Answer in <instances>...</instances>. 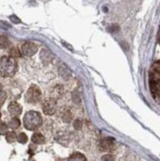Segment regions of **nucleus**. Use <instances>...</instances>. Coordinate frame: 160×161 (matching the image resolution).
<instances>
[{"instance_id": "22", "label": "nucleus", "mask_w": 160, "mask_h": 161, "mask_svg": "<svg viewBox=\"0 0 160 161\" xmlns=\"http://www.w3.org/2000/svg\"><path fill=\"white\" fill-rule=\"evenodd\" d=\"M118 30H119V26H118V25H112L109 28L110 32H115V31H118Z\"/></svg>"}, {"instance_id": "4", "label": "nucleus", "mask_w": 160, "mask_h": 161, "mask_svg": "<svg viewBox=\"0 0 160 161\" xmlns=\"http://www.w3.org/2000/svg\"><path fill=\"white\" fill-rule=\"evenodd\" d=\"M41 98V89L37 85L33 84L26 93V96H25L26 102L30 103V104H36V103L40 102Z\"/></svg>"}, {"instance_id": "1", "label": "nucleus", "mask_w": 160, "mask_h": 161, "mask_svg": "<svg viewBox=\"0 0 160 161\" xmlns=\"http://www.w3.org/2000/svg\"><path fill=\"white\" fill-rule=\"evenodd\" d=\"M160 61H156L149 72V88L154 99L159 101L160 95Z\"/></svg>"}, {"instance_id": "23", "label": "nucleus", "mask_w": 160, "mask_h": 161, "mask_svg": "<svg viewBox=\"0 0 160 161\" xmlns=\"http://www.w3.org/2000/svg\"><path fill=\"white\" fill-rule=\"evenodd\" d=\"M10 19L13 21L14 23H20V20H19L16 16H11V17H10Z\"/></svg>"}, {"instance_id": "24", "label": "nucleus", "mask_w": 160, "mask_h": 161, "mask_svg": "<svg viewBox=\"0 0 160 161\" xmlns=\"http://www.w3.org/2000/svg\"><path fill=\"white\" fill-rule=\"evenodd\" d=\"M0 118H1V113H0Z\"/></svg>"}, {"instance_id": "7", "label": "nucleus", "mask_w": 160, "mask_h": 161, "mask_svg": "<svg viewBox=\"0 0 160 161\" xmlns=\"http://www.w3.org/2000/svg\"><path fill=\"white\" fill-rule=\"evenodd\" d=\"M101 148L102 150H105V151H109V150H112L115 148V141L114 138L112 137H107V138H103L101 142Z\"/></svg>"}, {"instance_id": "8", "label": "nucleus", "mask_w": 160, "mask_h": 161, "mask_svg": "<svg viewBox=\"0 0 160 161\" xmlns=\"http://www.w3.org/2000/svg\"><path fill=\"white\" fill-rule=\"evenodd\" d=\"M8 111L11 116L13 117H18L22 113V106L17 102H11L8 106Z\"/></svg>"}, {"instance_id": "18", "label": "nucleus", "mask_w": 160, "mask_h": 161, "mask_svg": "<svg viewBox=\"0 0 160 161\" xmlns=\"http://www.w3.org/2000/svg\"><path fill=\"white\" fill-rule=\"evenodd\" d=\"M6 100V93L5 91L2 89V87L0 86V106H2L3 103L5 102Z\"/></svg>"}, {"instance_id": "13", "label": "nucleus", "mask_w": 160, "mask_h": 161, "mask_svg": "<svg viewBox=\"0 0 160 161\" xmlns=\"http://www.w3.org/2000/svg\"><path fill=\"white\" fill-rule=\"evenodd\" d=\"M10 45V41L6 36H0V48H7Z\"/></svg>"}, {"instance_id": "17", "label": "nucleus", "mask_w": 160, "mask_h": 161, "mask_svg": "<svg viewBox=\"0 0 160 161\" xmlns=\"http://www.w3.org/2000/svg\"><path fill=\"white\" fill-rule=\"evenodd\" d=\"M8 131V125L5 123H0V135H6Z\"/></svg>"}, {"instance_id": "6", "label": "nucleus", "mask_w": 160, "mask_h": 161, "mask_svg": "<svg viewBox=\"0 0 160 161\" xmlns=\"http://www.w3.org/2000/svg\"><path fill=\"white\" fill-rule=\"evenodd\" d=\"M43 111L47 116H52L57 111V103L52 99H47L43 103Z\"/></svg>"}, {"instance_id": "10", "label": "nucleus", "mask_w": 160, "mask_h": 161, "mask_svg": "<svg viewBox=\"0 0 160 161\" xmlns=\"http://www.w3.org/2000/svg\"><path fill=\"white\" fill-rule=\"evenodd\" d=\"M32 142L36 144H43L46 142V138L43 135L40 134V132H35L32 136Z\"/></svg>"}, {"instance_id": "21", "label": "nucleus", "mask_w": 160, "mask_h": 161, "mask_svg": "<svg viewBox=\"0 0 160 161\" xmlns=\"http://www.w3.org/2000/svg\"><path fill=\"white\" fill-rule=\"evenodd\" d=\"M101 161H115V158L112 154H106L102 156Z\"/></svg>"}, {"instance_id": "19", "label": "nucleus", "mask_w": 160, "mask_h": 161, "mask_svg": "<svg viewBox=\"0 0 160 161\" xmlns=\"http://www.w3.org/2000/svg\"><path fill=\"white\" fill-rule=\"evenodd\" d=\"M82 125H83V122L80 120V119H76V120L74 121L73 127H74V129H75V130H81Z\"/></svg>"}, {"instance_id": "5", "label": "nucleus", "mask_w": 160, "mask_h": 161, "mask_svg": "<svg viewBox=\"0 0 160 161\" xmlns=\"http://www.w3.org/2000/svg\"><path fill=\"white\" fill-rule=\"evenodd\" d=\"M37 52H38V46L34 43H31V42L24 43L22 47H21V51H20V53L23 55H25V57H32Z\"/></svg>"}, {"instance_id": "14", "label": "nucleus", "mask_w": 160, "mask_h": 161, "mask_svg": "<svg viewBox=\"0 0 160 161\" xmlns=\"http://www.w3.org/2000/svg\"><path fill=\"white\" fill-rule=\"evenodd\" d=\"M17 139V136L16 134L14 131H7V134H6V141L7 142H9V143H12L14 142Z\"/></svg>"}, {"instance_id": "2", "label": "nucleus", "mask_w": 160, "mask_h": 161, "mask_svg": "<svg viewBox=\"0 0 160 161\" xmlns=\"http://www.w3.org/2000/svg\"><path fill=\"white\" fill-rule=\"evenodd\" d=\"M18 69L17 61L11 57L0 58V76L1 77H10L16 73Z\"/></svg>"}, {"instance_id": "11", "label": "nucleus", "mask_w": 160, "mask_h": 161, "mask_svg": "<svg viewBox=\"0 0 160 161\" xmlns=\"http://www.w3.org/2000/svg\"><path fill=\"white\" fill-rule=\"evenodd\" d=\"M68 161H87L86 157L81 154L79 152L73 153L72 155H70V157L68 158Z\"/></svg>"}, {"instance_id": "9", "label": "nucleus", "mask_w": 160, "mask_h": 161, "mask_svg": "<svg viewBox=\"0 0 160 161\" xmlns=\"http://www.w3.org/2000/svg\"><path fill=\"white\" fill-rule=\"evenodd\" d=\"M58 72H59V74H60L61 77L63 78V79H65V80L69 79V78H70V76H71V71L69 70L68 67H67L65 64H61V65L59 66Z\"/></svg>"}, {"instance_id": "12", "label": "nucleus", "mask_w": 160, "mask_h": 161, "mask_svg": "<svg viewBox=\"0 0 160 161\" xmlns=\"http://www.w3.org/2000/svg\"><path fill=\"white\" fill-rule=\"evenodd\" d=\"M20 125H21V122H20L19 119L16 118V117H14L13 119H11L10 122L8 123V127L11 128L12 130H17Z\"/></svg>"}, {"instance_id": "20", "label": "nucleus", "mask_w": 160, "mask_h": 161, "mask_svg": "<svg viewBox=\"0 0 160 161\" xmlns=\"http://www.w3.org/2000/svg\"><path fill=\"white\" fill-rule=\"evenodd\" d=\"M10 55H11V58H19L21 55V53L17 50V48L14 47L10 51Z\"/></svg>"}, {"instance_id": "3", "label": "nucleus", "mask_w": 160, "mask_h": 161, "mask_svg": "<svg viewBox=\"0 0 160 161\" xmlns=\"http://www.w3.org/2000/svg\"><path fill=\"white\" fill-rule=\"evenodd\" d=\"M41 122H43V119H41V114L36 111L27 112L23 120L25 128L29 130H36L37 129H39L41 125Z\"/></svg>"}, {"instance_id": "16", "label": "nucleus", "mask_w": 160, "mask_h": 161, "mask_svg": "<svg viewBox=\"0 0 160 161\" xmlns=\"http://www.w3.org/2000/svg\"><path fill=\"white\" fill-rule=\"evenodd\" d=\"M62 120H63L64 123H70L72 120V114L70 111H66L64 115L62 116Z\"/></svg>"}, {"instance_id": "15", "label": "nucleus", "mask_w": 160, "mask_h": 161, "mask_svg": "<svg viewBox=\"0 0 160 161\" xmlns=\"http://www.w3.org/2000/svg\"><path fill=\"white\" fill-rule=\"evenodd\" d=\"M17 141L20 143L24 144V143H26L28 142V136H27V135L25 134V132H21V134H19L18 136H17Z\"/></svg>"}]
</instances>
